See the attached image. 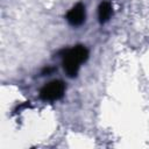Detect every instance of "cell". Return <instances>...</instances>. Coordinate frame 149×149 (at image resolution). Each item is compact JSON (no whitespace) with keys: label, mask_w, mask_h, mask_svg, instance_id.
Returning <instances> with one entry per match:
<instances>
[{"label":"cell","mask_w":149,"mask_h":149,"mask_svg":"<svg viewBox=\"0 0 149 149\" xmlns=\"http://www.w3.org/2000/svg\"><path fill=\"white\" fill-rule=\"evenodd\" d=\"M86 58H87V50L84 47L78 45L73 49H70L64 57V69L66 73L70 77L76 76L78 72L79 65Z\"/></svg>","instance_id":"cell-1"},{"label":"cell","mask_w":149,"mask_h":149,"mask_svg":"<svg viewBox=\"0 0 149 149\" xmlns=\"http://www.w3.org/2000/svg\"><path fill=\"white\" fill-rule=\"evenodd\" d=\"M64 93V84L62 81L55 80L45 85L41 91V97L44 100H57Z\"/></svg>","instance_id":"cell-2"},{"label":"cell","mask_w":149,"mask_h":149,"mask_svg":"<svg viewBox=\"0 0 149 149\" xmlns=\"http://www.w3.org/2000/svg\"><path fill=\"white\" fill-rule=\"evenodd\" d=\"M68 21L72 24V26H79L84 22L85 20V8L81 3L76 5L66 15Z\"/></svg>","instance_id":"cell-3"},{"label":"cell","mask_w":149,"mask_h":149,"mask_svg":"<svg viewBox=\"0 0 149 149\" xmlns=\"http://www.w3.org/2000/svg\"><path fill=\"white\" fill-rule=\"evenodd\" d=\"M112 15V7L108 2H102L99 7V21L102 23V22H106Z\"/></svg>","instance_id":"cell-4"}]
</instances>
